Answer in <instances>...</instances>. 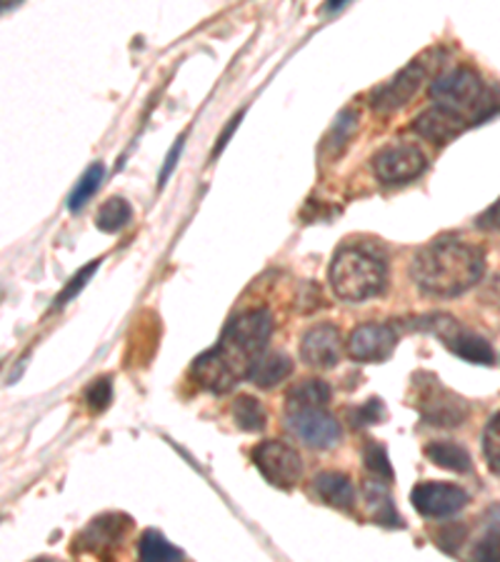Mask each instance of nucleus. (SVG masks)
I'll return each mask as SVG.
<instances>
[{
	"label": "nucleus",
	"instance_id": "nucleus-7",
	"mask_svg": "<svg viewBox=\"0 0 500 562\" xmlns=\"http://www.w3.org/2000/svg\"><path fill=\"white\" fill-rule=\"evenodd\" d=\"M425 166L429 162H425L423 150L411 143L388 145V148L376 153V158H373V173L386 186L411 183V180L423 173Z\"/></svg>",
	"mask_w": 500,
	"mask_h": 562
},
{
	"label": "nucleus",
	"instance_id": "nucleus-35",
	"mask_svg": "<svg viewBox=\"0 0 500 562\" xmlns=\"http://www.w3.org/2000/svg\"><path fill=\"white\" fill-rule=\"evenodd\" d=\"M184 140H186V138H178V140H176V145H173V150L168 153L166 166H163V170H160V186H166L168 173H170L173 168H176V160H178V156H180V150H184Z\"/></svg>",
	"mask_w": 500,
	"mask_h": 562
},
{
	"label": "nucleus",
	"instance_id": "nucleus-38",
	"mask_svg": "<svg viewBox=\"0 0 500 562\" xmlns=\"http://www.w3.org/2000/svg\"><path fill=\"white\" fill-rule=\"evenodd\" d=\"M23 0H3V11H11V8H15V5H21Z\"/></svg>",
	"mask_w": 500,
	"mask_h": 562
},
{
	"label": "nucleus",
	"instance_id": "nucleus-29",
	"mask_svg": "<svg viewBox=\"0 0 500 562\" xmlns=\"http://www.w3.org/2000/svg\"><path fill=\"white\" fill-rule=\"evenodd\" d=\"M100 268V260H93L90 262V266H86V268H80L76 276L70 278V283L60 290L58 293V297H56V307H63V305H68L73 297H76L80 290H84L86 285H88V280L96 276V270Z\"/></svg>",
	"mask_w": 500,
	"mask_h": 562
},
{
	"label": "nucleus",
	"instance_id": "nucleus-2",
	"mask_svg": "<svg viewBox=\"0 0 500 562\" xmlns=\"http://www.w3.org/2000/svg\"><path fill=\"white\" fill-rule=\"evenodd\" d=\"M435 105L466 117L468 123H484L500 113V86H486L473 68H453L431 83Z\"/></svg>",
	"mask_w": 500,
	"mask_h": 562
},
{
	"label": "nucleus",
	"instance_id": "nucleus-25",
	"mask_svg": "<svg viewBox=\"0 0 500 562\" xmlns=\"http://www.w3.org/2000/svg\"><path fill=\"white\" fill-rule=\"evenodd\" d=\"M363 462H366V470L373 480H378V483H386V485L393 483V468H390L388 452L384 446L370 442L366 452H363Z\"/></svg>",
	"mask_w": 500,
	"mask_h": 562
},
{
	"label": "nucleus",
	"instance_id": "nucleus-13",
	"mask_svg": "<svg viewBox=\"0 0 500 562\" xmlns=\"http://www.w3.org/2000/svg\"><path fill=\"white\" fill-rule=\"evenodd\" d=\"M343 352V338L335 325L318 323L311 330H305L303 340H300V358L305 366L329 370L341 362Z\"/></svg>",
	"mask_w": 500,
	"mask_h": 562
},
{
	"label": "nucleus",
	"instance_id": "nucleus-14",
	"mask_svg": "<svg viewBox=\"0 0 500 562\" xmlns=\"http://www.w3.org/2000/svg\"><path fill=\"white\" fill-rule=\"evenodd\" d=\"M190 375H193L196 383L203 390H211V393H229V390L238 383L241 373L233 368V362L223 356L221 348L205 350L203 356H198L193 368H190Z\"/></svg>",
	"mask_w": 500,
	"mask_h": 562
},
{
	"label": "nucleus",
	"instance_id": "nucleus-32",
	"mask_svg": "<svg viewBox=\"0 0 500 562\" xmlns=\"http://www.w3.org/2000/svg\"><path fill=\"white\" fill-rule=\"evenodd\" d=\"M476 560H493L500 562V530H490L484 540L473 550Z\"/></svg>",
	"mask_w": 500,
	"mask_h": 562
},
{
	"label": "nucleus",
	"instance_id": "nucleus-15",
	"mask_svg": "<svg viewBox=\"0 0 500 562\" xmlns=\"http://www.w3.org/2000/svg\"><path fill=\"white\" fill-rule=\"evenodd\" d=\"M468 125L470 123L463 115L448 111V108L433 105L431 111H425L415 117L413 131L425 140H431L435 145H445L453 138H458V135L466 131Z\"/></svg>",
	"mask_w": 500,
	"mask_h": 562
},
{
	"label": "nucleus",
	"instance_id": "nucleus-11",
	"mask_svg": "<svg viewBox=\"0 0 500 562\" xmlns=\"http://www.w3.org/2000/svg\"><path fill=\"white\" fill-rule=\"evenodd\" d=\"M411 503L423 518H451L468 505V493L451 483H421L413 487Z\"/></svg>",
	"mask_w": 500,
	"mask_h": 562
},
{
	"label": "nucleus",
	"instance_id": "nucleus-12",
	"mask_svg": "<svg viewBox=\"0 0 500 562\" xmlns=\"http://www.w3.org/2000/svg\"><path fill=\"white\" fill-rule=\"evenodd\" d=\"M398 342L396 330L386 323L358 325L348 338V356L356 362H386Z\"/></svg>",
	"mask_w": 500,
	"mask_h": 562
},
{
	"label": "nucleus",
	"instance_id": "nucleus-26",
	"mask_svg": "<svg viewBox=\"0 0 500 562\" xmlns=\"http://www.w3.org/2000/svg\"><path fill=\"white\" fill-rule=\"evenodd\" d=\"M378 480H370L368 483V507H373V518L384 525H396V528H400V518L393 510V503L388 501L386 493H378Z\"/></svg>",
	"mask_w": 500,
	"mask_h": 562
},
{
	"label": "nucleus",
	"instance_id": "nucleus-6",
	"mask_svg": "<svg viewBox=\"0 0 500 562\" xmlns=\"http://www.w3.org/2000/svg\"><path fill=\"white\" fill-rule=\"evenodd\" d=\"M253 465L268 480L273 487L290 491L303 475V460L298 450L290 448L284 440H263L253 448Z\"/></svg>",
	"mask_w": 500,
	"mask_h": 562
},
{
	"label": "nucleus",
	"instance_id": "nucleus-31",
	"mask_svg": "<svg viewBox=\"0 0 500 562\" xmlns=\"http://www.w3.org/2000/svg\"><path fill=\"white\" fill-rule=\"evenodd\" d=\"M353 131H356V113L345 111L338 117V121H335V125H333L331 133H329V145H331V148H335V153H338L343 145L351 140Z\"/></svg>",
	"mask_w": 500,
	"mask_h": 562
},
{
	"label": "nucleus",
	"instance_id": "nucleus-36",
	"mask_svg": "<svg viewBox=\"0 0 500 562\" xmlns=\"http://www.w3.org/2000/svg\"><path fill=\"white\" fill-rule=\"evenodd\" d=\"M241 117H243V113H238V115H235V117H233V123H229V125H225V131L221 133V138H218V145H215V156H218V153H221V150H223V145H225V143H229V138H231V135H233V131H235V128H238V125H241Z\"/></svg>",
	"mask_w": 500,
	"mask_h": 562
},
{
	"label": "nucleus",
	"instance_id": "nucleus-9",
	"mask_svg": "<svg viewBox=\"0 0 500 562\" xmlns=\"http://www.w3.org/2000/svg\"><path fill=\"white\" fill-rule=\"evenodd\" d=\"M286 425L313 450H331L341 442V425L325 407L286 413Z\"/></svg>",
	"mask_w": 500,
	"mask_h": 562
},
{
	"label": "nucleus",
	"instance_id": "nucleus-18",
	"mask_svg": "<svg viewBox=\"0 0 500 562\" xmlns=\"http://www.w3.org/2000/svg\"><path fill=\"white\" fill-rule=\"evenodd\" d=\"M333 390L325 380L305 378L288 390L286 395V413L311 411V407H325L331 403Z\"/></svg>",
	"mask_w": 500,
	"mask_h": 562
},
{
	"label": "nucleus",
	"instance_id": "nucleus-17",
	"mask_svg": "<svg viewBox=\"0 0 500 562\" xmlns=\"http://www.w3.org/2000/svg\"><path fill=\"white\" fill-rule=\"evenodd\" d=\"M290 373H293V360L288 356H284V352H263L251 366L248 380L253 385L270 390L284 383Z\"/></svg>",
	"mask_w": 500,
	"mask_h": 562
},
{
	"label": "nucleus",
	"instance_id": "nucleus-20",
	"mask_svg": "<svg viewBox=\"0 0 500 562\" xmlns=\"http://www.w3.org/2000/svg\"><path fill=\"white\" fill-rule=\"evenodd\" d=\"M425 458H429L433 465L451 470V473H468V470H473L468 450L448 440H438L425 446Z\"/></svg>",
	"mask_w": 500,
	"mask_h": 562
},
{
	"label": "nucleus",
	"instance_id": "nucleus-21",
	"mask_svg": "<svg viewBox=\"0 0 500 562\" xmlns=\"http://www.w3.org/2000/svg\"><path fill=\"white\" fill-rule=\"evenodd\" d=\"M233 420L245 432H260L266 428V407L260 405L258 397L238 395L233 401Z\"/></svg>",
	"mask_w": 500,
	"mask_h": 562
},
{
	"label": "nucleus",
	"instance_id": "nucleus-3",
	"mask_svg": "<svg viewBox=\"0 0 500 562\" xmlns=\"http://www.w3.org/2000/svg\"><path fill=\"white\" fill-rule=\"evenodd\" d=\"M333 293L345 303H363L384 293L386 260L366 246H343L335 252L329 270Z\"/></svg>",
	"mask_w": 500,
	"mask_h": 562
},
{
	"label": "nucleus",
	"instance_id": "nucleus-34",
	"mask_svg": "<svg viewBox=\"0 0 500 562\" xmlns=\"http://www.w3.org/2000/svg\"><path fill=\"white\" fill-rule=\"evenodd\" d=\"M478 225L480 228H493L500 231V198L498 201L488 207V211L478 217Z\"/></svg>",
	"mask_w": 500,
	"mask_h": 562
},
{
	"label": "nucleus",
	"instance_id": "nucleus-5",
	"mask_svg": "<svg viewBox=\"0 0 500 562\" xmlns=\"http://www.w3.org/2000/svg\"><path fill=\"white\" fill-rule=\"evenodd\" d=\"M415 407L425 423L438 425V428H458L470 411L463 397L448 393L435 375L415 378Z\"/></svg>",
	"mask_w": 500,
	"mask_h": 562
},
{
	"label": "nucleus",
	"instance_id": "nucleus-28",
	"mask_svg": "<svg viewBox=\"0 0 500 562\" xmlns=\"http://www.w3.org/2000/svg\"><path fill=\"white\" fill-rule=\"evenodd\" d=\"M113 401V380L111 378H98L93 385L86 390V405L88 411L103 413Z\"/></svg>",
	"mask_w": 500,
	"mask_h": 562
},
{
	"label": "nucleus",
	"instance_id": "nucleus-30",
	"mask_svg": "<svg viewBox=\"0 0 500 562\" xmlns=\"http://www.w3.org/2000/svg\"><path fill=\"white\" fill-rule=\"evenodd\" d=\"M348 418L353 420L356 428H366V425L380 423L386 418V407L378 401V397H370L368 403H363L360 407H356V411H348Z\"/></svg>",
	"mask_w": 500,
	"mask_h": 562
},
{
	"label": "nucleus",
	"instance_id": "nucleus-8",
	"mask_svg": "<svg viewBox=\"0 0 500 562\" xmlns=\"http://www.w3.org/2000/svg\"><path fill=\"white\" fill-rule=\"evenodd\" d=\"M429 321L433 333L443 340V346L451 352H456L458 358L473 362V366H493L496 362V352L490 348V342L476 333L463 330L456 323V317L435 315L429 317Z\"/></svg>",
	"mask_w": 500,
	"mask_h": 562
},
{
	"label": "nucleus",
	"instance_id": "nucleus-23",
	"mask_svg": "<svg viewBox=\"0 0 500 562\" xmlns=\"http://www.w3.org/2000/svg\"><path fill=\"white\" fill-rule=\"evenodd\" d=\"M138 558L148 560V562L184 560V552H180L178 548H173L158 530H145L141 542H138Z\"/></svg>",
	"mask_w": 500,
	"mask_h": 562
},
{
	"label": "nucleus",
	"instance_id": "nucleus-10",
	"mask_svg": "<svg viewBox=\"0 0 500 562\" xmlns=\"http://www.w3.org/2000/svg\"><path fill=\"white\" fill-rule=\"evenodd\" d=\"M429 78V68L423 60H413L411 66L398 70L393 78L376 88V93L370 95V105L378 113H393L398 108H403L411 98L418 93V88L423 86V80Z\"/></svg>",
	"mask_w": 500,
	"mask_h": 562
},
{
	"label": "nucleus",
	"instance_id": "nucleus-1",
	"mask_svg": "<svg viewBox=\"0 0 500 562\" xmlns=\"http://www.w3.org/2000/svg\"><path fill=\"white\" fill-rule=\"evenodd\" d=\"M486 256L473 243L441 238L415 252L411 276L425 295L456 297L484 278Z\"/></svg>",
	"mask_w": 500,
	"mask_h": 562
},
{
	"label": "nucleus",
	"instance_id": "nucleus-27",
	"mask_svg": "<svg viewBox=\"0 0 500 562\" xmlns=\"http://www.w3.org/2000/svg\"><path fill=\"white\" fill-rule=\"evenodd\" d=\"M484 456L488 468L500 475V413L488 420L486 432H484Z\"/></svg>",
	"mask_w": 500,
	"mask_h": 562
},
{
	"label": "nucleus",
	"instance_id": "nucleus-37",
	"mask_svg": "<svg viewBox=\"0 0 500 562\" xmlns=\"http://www.w3.org/2000/svg\"><path fill=\"white\" fill-rule=\"evenodd\" d=\"M345 3H348V0H329V11H338Z\"/></svg>",
	"mask_w": 500,
	"mask_h": 562
},
{
	"label": "nucleus",
	"instance_id": "nucleus-16",
	"mask_svg": "<svg viewBox=\"0 0 500 562\" xmlns=\"http://www.w3.org/2000/svg\"><path fill=\"white\" fill-rule=\"evenodd\" d=\"M313 491L335 510H353V505H356V487L343 473H321L313 480Z\"/></svg>",
	"mask_w": 500,
	"mask_h": 562
},
{
	"label": "nucleus",
	"instance_id": "nucleus-22",
	"mask_svg": "<svg viewBox=\"0 0 500 562\" xmlns=\"http://www.w3.org/2000/svg\"><path fill=\"white\" fill-rule=\"evenodd\" d=\"M133 217V207L129 205V201L123 198H111V201L100 205V211L96 215V225L103 233H121L125 225L131 223Z\"/></svg>",
	"mask_w": 500,
	"mask_h": 562
},
{
	"label": "nucleus",
	"instance_id": "nucleus-24",
	"mask_svg": "<svg viewBox=\"0 0 500 562\" xmlns=\"http://www.w3.org/2000/svg\"><path fill=\"white\" fill-rule=\"evenodd\" d=\"M103 176H105V168L100 166V162H96V166H90L86 170V176L80 178V183L76 186V190H73L70 198H68V207L73 213H78L80 207H84L90 201V198L98 193L100 183H103Z\"/></svg>",
	"mask_w": 500,
	"mask_h": 562
},
{
	"label": "nucleus",
	"instance_id": "nucleus-19",
	"mask_svg": "<svg viewBox=\"0 0 500 562\" xmlns=\"http://www.w3.org/2000/svg\"><path fill=\"white\" fill-rule=\"evenodd\" d=\"M133 528V522L123 515H105V518H98L90 528L80 535V540H86V548L98 552L103 546H111L113 540L121 538V535Z\"/></svg>",
	"mask_w": 500,
	"mask_h": 562
},
{
	"label": "nucleus",
	"instance_id": "nucleus-4",
	"mask_svg": "<svg viewBox=\"0 0 500 562\" xmlns=\"http://www.w3.org/2000/svg\"><path fill=\"white\" fill-rule=\"evenodd\" d=\"M270 335L273 315L266 307H258V311H245L241 315H235L233 321L225 325L218 348H221L223 356L233 362V368L238 370L241 378H248L251 366L256 362L258 356H263Z\"/></svg>",
	"mask_w": 500,
	"mask_h": 562
},
{
	"label": "nucleus",
	"instance_id": "nucleus-33",
	"mask_svg": "<svg viewBox=\"0 0 500 562\" xmlns=\"http://www.w3.org/2000/svg\"><path fill=\"white\" fill-rule=\"evenodd\" d=\"M438 546L445 550V552H458V548L463 546V540H466V528L463 525H451V528H445L441 535H438Z\"/></svg>",
	"mask_w": 500,
	"mask_h": 562
}]
</instances>
